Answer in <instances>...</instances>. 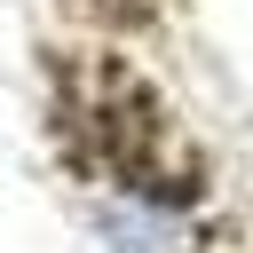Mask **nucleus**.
<instances>
[{"mask_svg":"<svg viewBox=\"0 0 253 253\" xmlns=\"http://www.w3.org/2000/svg\"><path fill=\"white\" fill-rule=\"evenodd\" d=\"M158 229H166V221H158V206H150L142 221H134V213L119 221V237H158ZM119 253H166V245H119Z\"/></svg>","mask_w":253,"mask_h":253,"instance_id":"f257e3e1","label":"nucleus"}]
</instances>
